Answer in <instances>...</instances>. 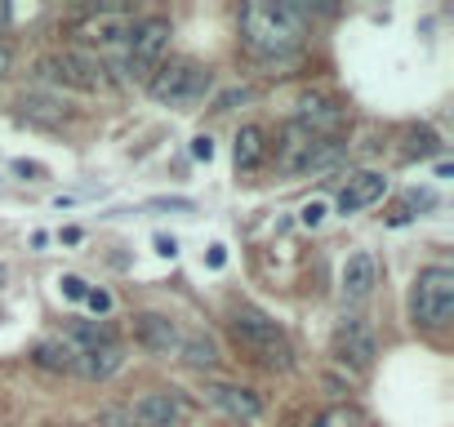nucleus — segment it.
I'll return each instance as SVG.
<instances>
[{"label":"nucleus","instance_id":"f257e3e1","mask_svg":"<svg viewBox=\"0 0 454 427\" xmlns=\"http://www.w3.org/2000/svg\"><path fill=\"white\" fill-rule=\"evenodd\" d=\"M308 36V10L294 0H254L241 10V41L259 58L294 54Z\"/></svg>","mask_w":454,"mask_h":427},{"label":"nucleus","instance_id":"f03ea898","mask_svg":"<svg viewBox=\"0 0 454 427\" xmlns=\"http://www.w3.org/2000/svg\"><path fill=\"white\" fill-rule=\"evenodd\" d=\"M232 338H237L246 352H254L268 369H290V361H294L286 330H281L268 312H259V307H246V303H241V307L232 312Z\"/></svg>","mask_w":454,"mask_h":427},{"label":"nucleus","instance_id":"7ed1b4c3","mask_svg":"<svg viewBox=\"0 0 454 427\" xmlns=\"http://www.w3.org/2000/svg\"><path fill=\"white\" fill-rule=\"evenodd\" d=\"M343 156V143L339 138H321L312 129H303L299 120L286 125L281 143H277V165L286 174H308V169H325Z\"/></svg>","mask_w":454,"mask_h":427},{"label":"nucleus","instance_id":"20e7f679","mask_svg":"<svg viewBox=\"0 0 454 427\" xmlns=\"http://www.w3.org/2000/svg\"><path fill=\"white\" fill-rule=\"evenodd\" d=\"M152 98L156 103H169V107H187L196 98H205L209 89V67L192 63V58H174V63H160L147 81Z\"/></svg>","mask_w":454,"mask_h":427},{"label":"nucleus","instance_id":"39448f33","mask_svg":"<svg viewBox=\"0 0 454 427\" xmlns=\"http://www.w3.org/2000/svg\"><path fill=\"white\" fill-rule=\"evenodd\" d=\"M410 307H414V321L427 325V330L450 325V316H454V272L450 268H423L419 281H414Z\"/></svg>","mask_w":454,"mask_h":427},{"label":"nucleus","instance_id":"423d86ee","mask_svg":"<svg viewBox=\"0 0 454 427\" xmlns=\"http://www.w3.org/2000/svg\"><path fill=\"white\" fill-rule=\"evenodd\" d=\"M36 72H41L45 81H59V85L81 89V94L107 89V67H103L98 58L81 54V50H59V54L41 58V63H36Z\"/></svg>","mask_w":454,"mask_h":427},{"label":"nucleus","instance_id":"0eeeda50","mask_svg":"<svg viewBox=\"0 0 454 427\" xmlns=\"http://www.w3.org/2000/svg\"><path fill=\"white\" fill-rule=\"evenodd\" d=\"M169 36H174L169 19H143V23L129 27V58H125V67H129L134 81H152V72L160 67V58L169 50Z\"/></svg>","mask_w":454,"mask_h":427},{"label":"nucleus","instance_id":"6e6552de","mask_svg":"<svg viewBox=\"0 0 454 427\" xmlns=\"http://www.w3.org/2000/svg\"><path fill=\"white\" fill-rule=\"evenodd\" d=\"M334 356H339L343 365H352V369L365 374V369L374 365V356H379V338H374L370 321H361V316H343L339 330H334Z\"/></svg>","mask_w":454,"mask_h":427},{"label":"nucleus","instance_id":"1a4fd4ad","mask_svg":"<svg viewBox=\"0 0 454 427\" xmlns=\"http://www.w3.org/2000/svg\"><path fill=\"white\" fill-rule=\"evenodd\" d=\"M125 414H129L138 427H174V423H183L187 405H183V396H178L174 387H156V392H143Z\"/></svg>","mask_w":454,"mask_h":427},{"label":"nucleus","instance_id":"9d476101","mask_svg":"<svg viewBox=\"0 0 454 427\" xmlns=\"http://www.w3.org/2000/svg\"><path fill=\"white\" fill-rule=\"evenodd\" d=\"M205 400L214 409H223L227 418H237V423H259L263 418V400L259 392L241 387V383H205Z\"/></svg>","mask_w":454,"mask_h":427},{"label":"nucleus","instance_id":"9b49d317","mask_svg":"<svg viewBox=\"0 0 454 427\" xmlns=\"http://www.w3.org/2000/svg\"><path fill=\"white\" fill-rule=\"evenodd\" d=\"M134 338H138L147 352H156V356H174L178 343H183L178 325H174L169 316H160V312H138V316H134Z\"/></svg>","mask_w":454,"mask_h":427},{"label":"nucleus","instance_id":"f8f14e48","mask_svg":"<svg viewBox=\"0 0 454 427\" xmlns=\"http://www.w3.org/2000/svg\"><path fill=\"white\" fill-rule=\"evenodd\" d=\"M129 27H134V19L125 10H103V14H90L76 23V41L81 45H112V41L129 36Z\"/></svg>","mask_w":454,"mask_h":427},{"label":"nucleus","instance_id":"ddd939ff","mask_svg":"<svg viewBox=\"0 0 454 427\" xmlns=\"http://www.w3.org/2000/svg\"><path fill=\"white\" fill-rule=\"evenodd\" d=\"M343 120H348V112H343L334 98H321V94H308V98H303V112H299V125H303V129H312V134H321V138H334V134L343 129Z\"/></svg>","mask_w":454,"mask_h":427},{"label":"nucleus","instance_id":"4468645a","mask_svg":"<svg viewBox=\"0 0 454 427\" xmlns=\"http://www.w3.org/2000/svg\"><path fill=\"white\" fill-rule=\"evenodd\" d=\"M383 191H387V178L383 174H370V169L348 174V182L339 187V214H356V209L374 205Z\"/></svg>","mask_w":454,"mask_h":427},{"label":"nucleus","instance_id":"2eb2a0df","mask_svg":"<svg viewBox=\"0 0 454 427\" xmlns=\"http://www.w3.org/2000/svg\"><path fill=\"white\" fill-rule=\"evenodd\" d=\"M374 281H379V268H374V254L370 250H356L348 254L343 272H339V285H343V299H370L374 294Z\"/></svg>","mask_w":454,"mask_h":427},{"label":"nucleus","instance_id":"dca6fc26","mask_svg":"<svg viewBox=\"0 0 454 427\" xmlns=\"http://www.w3.org/2000/svg\"><path fill=\"white\" fill-rule=\"evenodd\" d=\"M19 116H23V120H32V125L59 129L72 112H67V103H63V98H54V94H45V89H27V94H19Z\"/></svg>","mask_w":454,"mask_h":427},{"label":"nucleus","instance_id":"f3484780","mask_svg":"<svg viewBox=\"0 0 454 427\" xmlns=\"http://www.w3.org/2000/svg\"><path fill=\"white\" fill-rule=\"evenodd\" d=\"M121 365H125V352H121V343H107V347L81 352L72 374H81V378H90V383H103V378H112Z\"/></svg>","mask_w":454,"mask_h":427},{"label":"nucleus","instance_id":"a211bd4d","mask_svg":"<svg viewBox=\"0 0 454 427\" xmlns=\"http://www.w3.org/2000/svg\"><path fill=\"white\" fill-rule=\"evenodd\" d=\"M76 347L67 343V338H45V343H36V352H32V361L41 365V369H54V374H72L76 369Z\"/></svg>","mask_w":454,"mask_h":427},{"label":"nucleus","instance_id":"6ab92c4d","mask_svg":"<svg viewBox=\"0 0 454 427\" xmlns=\"http://www.w3.org/2000/svg\"><path fill=\"white\" fill-rule=\"evenodd\" d=\"M263 151H268L263 129H259V125H246V129L237 134V169H254V165H263Z\"/></svg>","mask_w":454,"mask_h":427},{"label":"nucleus","instance_id":"aec40b11","mask_svg":"<svg viewBox=\"0 0 454 427\" xmlns=\"http://www.w3.org/2000/svg\"><path fill=\"white\" fill-rule=\"evenodd\" d=\"M178 352H183V361L196 365V369L218 365V347H214V338H205V334H187V338L178 343Z\"/></svg>","mask_w":454,"mask_h":427},{"label":"nucleus","instance_id":"412c9836","mask_svg":"<svg viewBox=\"0 0 454 427\" xmlns=\"http://www.w3.org/2000/svg\"><path fill=\"white\" fill-rule=\"evenodd\" d=\"M441 151V138L432 134V129H410V147H405V156H436Z\"/></svg>","mask_w":454,"mask_h":427},{"label":"nucleus","instance_id":"4be33fe9","mask_svg":"<svg viewBox=\"0 0 454 427\" xmlns=\"http://www.w3.org/2000/svg\"><path fill=\"white\" fill-rule=\"evenodd\" d=\"M312 427H361V418L352 414V409H343V405H334V409H325Z\"/></svg>","mask_w":454,"mask_h":427},{"label":"nucleus","instance_id":"5701e85b","mask_svg":"<svg viewBox=\"0 0 454 427\" xmlns=\"http://www.w3.org/2000/svg\"><path fill=\"white\" fill-rule=\"evenodd\" d=\"M98 427H134V418L125 409H103L98 414Z\"/></svg>","mask_w":454,"mask_h":427},{"label":"nucleus","instance_id":"b1692460","mask_svg":"<svg viewBox=\"0 0 454 427\" xmlns=\"http://www.w3.org/2000/svg\"><path fill=\"white\" fill-rule=\"evenodd\" d=\"M85 303H90V307L103 316V312L112 307V294H107V290H85Z\"/></svg>","mask_w":454,"mask_h":427},{"label":"nucleus","instance_id":"393cba45","mask_svg":"<svg viewBox=\"0 0 454 427\" xmlns=\"http://www.w3.org/2000/svg\"><path fill=\"white\" fill-rule=\"evenodd\" d=\"M321 219H325V205H321V200H312V205H303V223H308V228H317Z\"/></svg>","mask_w":454,"mask_h":427},{"label":"nucleus","instance_id":"a878e982","mask_svg":"<svg viewBox=\"0 0 454 427\" xmlns=\"http://www.w3.org/2000/svg\"><path fill=\"white\" fill-rule=\"evenodd\" d=\"M63 294L67 299H85V281L81 276H63Z\"/></svg>","mask_w":454,"mask_h":427},{"label":"nucleus","instance_id":"bb28decb","mask_svg":"<svg viewBox=\"0 0 454 427\" xmlns=\"http://www.w3.org/2000/svg\"><path fill=\"white\" fill-rule=\"evenodd\" d=\"M192 156H196V160H209V156H214V143H209V138L200 134V138L192 143Z\"/></svg>","mask_w":454,"mask_h":427},{"label":"nucleus","instance_id":"cd10ccee","mask_svg":"<svg viewBox=\"0 0 454 427\" xmlns=\"http://www.w3.org/2000/svg\"><path fill=\"white\" fill-rule=\"evenodd\" d=\"M10 67H14V50H10L5 41H0V81L10 76Z\"/></svg>","mask_w":454,"mask_h":427},{"label":"nucleus","instance_id":"c85d7f7f","mask_svg":"<svg viewBox=\"0 0 454 427\" xmlns=\"http://www.w3.org/2000/svg\"><path fill=\"white\" fill-rule=\"evenodd\" d=\"M14 174H23V178H41L45 169H41V165H32V160H19V165H14Z\"/></svg>","mask_w":454,"mask_h":427},{"label":"nucleus","instance_id":"c756f323","mask_svg":"<svg viewBox=\"0 0 454 427\" xmlns=\"http://www.w3.org/2000/svg\"><path fill=\"white\" fill-rule=\"evenodd\" d=\"M156 254H165V259H174V254H178V245H174V237H156Z\"/></svg>","mask_w":454,"mask_h":427},{"label":"nucleus","instance_id":"7c9ffc66","mask_svg":"<svg viewBox=\"0 0 454 427\" xmlns=\"http://www.w3.org/2000/svg\"><path fill=\"white\" fill-rule=\"evenodd\" d=\"M223 263H227V254H223V245H214L209 250V268H223Z\"/></svg>","mask_w":454,"mask_h":427},{"label":"nucleus","instance_id":"2f4dec72","mask_svg":"<svg viewBox=\"0 0 454 427\" xmlns=\"http://www.w3.org/2000/svg\"><path fill=\"white\" fill-rule=\"evenodd\" d=\"M10 23V5H0V27H5Z\"/></svg>","mask_w":454,"mask_h":427}]
</instances>
